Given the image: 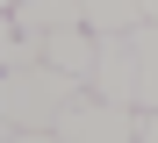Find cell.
Segmentation results:
<instances>
[{
	"label": "cell",
	"mask_w": 158,
	"mask_h": 143,
	"mask_svg": "<svg viewBox=\"0 0 158 143\" xmlns=\"http://www.w3.org/2000/svg\"><path fill=\"white\" fill-rule=\"evenodd\" d=\"M94 86L72 79L58 65H36V72H7L0 79V129H36V136H58V122L86 100Z\"/></svg>",
	"instance_id": "obj_1"
},
{
	"label": "cell",
	"mask_w": 158,
	"mask_h": 143,
	"mask_svg": "<svg viewBox=\"0 0 158 143\" xmlns=\"http://www.w3.org/2000/svg\"><path fill=\"white\" fill-rule=\"evenodd\" d=\"M137 136H144L137 107H115V100H94V93L58 122V143H137Z\"/></svg>",
	"instance_id": "obj_2"
},
{
	"label": "cell",
	"mask_w": 158,
	"mask_h": 143,
	"mask_svg": "<svg viewBox=\"0 0 158 143\" xmlns=\"http://www.w3.org/2000/svg\"><path fill=\"white\" fill-rule=\"evenodd\" d=\"M94 100L137 107V29H129V36H101V65H94Z\"/></svg>",
	"instance_id": "obj_3"
},
{
	"label": "cell",
	"mask_w": 158,
	"mask_h": 143,
	"mask_svg": "<svg viewBox=\"0 0 158 143\" xmlns=\"http://www.w3.org/2000/svg\"><path fill=\"white\" fill-rule=\"evenodd\" d=\"M43 65H58L72 79L94 86V65H101V36L94 29H65V36H43Z\"/></svg>",
	"instance_id": "obj_4"
},
{
	"label": "cell",
	"mask_w": 158,
	"mask_h": 143,
	"mask_svg": "<svg viewBox=\"0 0 158 143\" xmlns=\"http://www.w3.org/2000/svg\"><path fill=\"white\" fill-rule=\"evenodd\" d=\"M15 22H22V36H65V29H86L79 0H22Z\"/></svg>",
	"instance_id": "obj_5"
},
{
	"label": "cell",
	"mask_w": 158,
	"mask_h": 143,
	"mask_svg": "<svg viewBox=\"0 0 158 143\" xmlns=\"http://www.w3.org/2000/svg\"><path fill=\"white\" fill-rule=\"evenodd\" d=\"M79 14L94 36H129V29H144V0H79Z\"/></svg>",
	"instance_id": "obj_6"
},
{
	"label": "cell",
	"mask_w": 158,
	"mask_h": 143,
	"mask_svg": "<svg viewBox=\"0 0 158 143\" xmlns=\"http://www.w3.org/2000/svg\"><path fill=\"white\" fill-rule=\"evenodd\" d=\"M43 65V36H22V22L0 7V79L7 72H36Z\"/></svg>",
	"instance_id": "obj_7"
},
{
	"label": "cell",
	"mask_w": 158,
	"mask_h": 143,
	"mask_svg": "<svg viewBox=\"0 0 158 143\" xmlns=\"http://www.w3.org/2000/svg\"><path fill=\"white\" fill-rule=\"evenodd\" d=\"M137 114H158V22L137 29Z\"/></svg>",
	"instance_id": "obj_8"
},
{
	"label": "cell",
	"mask_w": 158,
	"mask_h": 143,
	"mask_svg": "<svg viewBox=\"0 0 158 143\" xmlns=\"http://www.w3.org/2000/svg\"><path fill=\"white\" fill-rule=\"evenodd\" d=\"M0 143H58V136H36V129H0Z\"/></svg>",
	"instance_id": "obj_9"
},
{
	"label": "cell",
	"mask_w": 158,
	"mask_h": 143,
	"mask_svg": "<svg viewBox=\"0 0 158 143\" xmlns=\"http://www.w3.org/2000/svg\"><path fill=\"white\" fill-rule=\"evenodd\" d=\"M137 143H158V114H144V136H137Z\"/></svg>",
	"instance_id": "obj_10"
},
{
	"label": "cell",
	"mask_w": 158,
	"mask_h": 143,
	"mask_svg": "<svg viewBox=\"0 0 158 143\" xmlns=\"http://www.w3.org/2000/svg\"><path fill=\"white\" fill-rule=\"evenodd\" d=\"M144 22H158V0H144Z\"/></svg>",
	"instance_id": "obj_11"
},
{
	"label": "cell",
	"mask_w": 158,
	"mask_h": 143,
	"mask_svg": "<svg viewBox=\"0 0 158 143\" xmlns=\"http://www.w3.org/2000/svg\"><path fill=\"white\" fill-rule=\"evenodd\" d=\"M0 7H7V14H15V7H22V0H0Z\"/></svg>",
	"instance_id": "obj_12"
}]
</instances>
